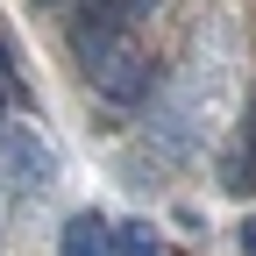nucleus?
<instances>
[{"instance_id":"423d86ee","label":"nucleus","mask_w":256,"mask_h":256,"mask_svg":"<svg viewBox=\"0 0 256 256\" xmlns=\"http://www.w3.org/2000/svg\"><path fill=\"white\" fill-rule=\"evenodd\" d=\"M242 249H249V256H256V220H242Z\"/></svg>"},{"instance_id":"f257e3e1","label":"nucleus","mask_w":256,"mask_h":256,"mask_svg":"<svg viewBox=\"0 0 256 256\" xmlns=\"http://www.w3.org/2000/svg\"><path fill=\"white\" fill-rule=\"evenodd\" d=\"M86 78H92L100 100L142 107V100H150V50H142V36H114V43H100V50H86Z\"/></svg>"},{"instance_id":"0eeeda50","label":"nucleus","mask_w":256,"mask_h":256,"mask_svg":"<svg viewBox=\"0 0 256 256\" xmlns=\"http://www.w3.org/2000/svg\"><path fill=\"white\" fill-rule=\"evenodd\" d=\"M50 8H57V0H50Z\"/></svg>"},{"instance_id":"7ed1b4c3","label":"nucleus","mask_w":256,"mask_h":256,"mask_svg":"<svg viewBox=\"0 0 256 256\" xmlns=\"http://www.w3.org/2000/svg\"><path fill=\"white\" fill-rule=\"evenodd\" d=\"M0 164H8V185L22 192H50V178H57V164H50V150L28 136V128H0Z\"/></svg>"},{"instance_id":"39448f33","label":"nucleus","mask_w":256,"mask_h":256,"mask_svg":"<svg viewBox=\"0 0 256 256\" xmlns=\"http://www.w3.org/2000/svg\"><path fill=\"white\" fill-rule=\"evenodd\" d=\"M114 256H156L150 220H128V228H114Z\"/></svg>"},{"instance_id":"f03ea898","label":"nucleus","mask_w":256,"mask_h":256,"mask_svg":"<svg viewBox=\"0 0 256 256\" xmlns=\"http://www.w3.org/2000/svg\"><path fill=\"white\" fill-rule=\"evenodd\" d=\"M156 14V0H78V14H72V50H100L114 36H136V28Z\"/></svg>"},{"instance_id":"20e7f679","label":"nucleus","mask_w":256,"mask_h":256,"mask_svg":"<svg viewBox=\"0 0 256 256\" xmlns=\"http://www.w3.org/2000/svg\"><path fill=\"white\" fill-rule=\"evenodd\" d=\"M57 256H114V228H107L100 214H72V220H64Z\"/></svg>"}]
</instances>
